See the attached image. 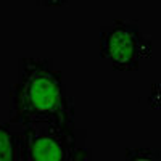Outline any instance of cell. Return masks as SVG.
I'll use <instances>...</instances> for the list:
<instances>
[{
    "label": "cell",
    "instance_id": "cell-1",
    "mask_svg": "<svg viewBox=\"0 0 161 161\" xmlns=\"http://www.w3.org/2000/svg\"><path fill=\"white\" fill-rule=\"evenodd\" d=\"M10 123L76 124L73 95L52 58L21 57L8 97Z\"/></svg>",
    "mask_w": 161,
    "mask_h": 161
},
{
    "label": "cell",
    "instance_id": "cell-2",
    "mask_svg": "<svg viewBox=\"0 0 161 161\" xmlns=\"http://www.w3.org/2000/svg\"><path fill=\"white\" fill-rule=\"evenodd\" d=\"M26 161H93L87 130L76 124H21Z\"/></svg>",
    "mask_w": 161,
    "mask_h": 161
},
{
    "label": "cell",
    "instance_id": "cell-3",
    "mask_svg": "<svg viewBox=\"0 0 161 161\" xmlns=\"http://www.w3.org/2000/svg\"><path fill=\"white\" fill-rule=\"evenodd\" d=\"M98 52L111 64V69L132 73L152 57L153 40L140 29L139 21L114 19L100 29Z\"/></svg>",
    "mask_w": 161,
    "mask_h": 161
},
{
    "label": "cell",
    "instance_id": "cell-4",
    "mask_svg": "<svg viewBox=\"0 0 161 161\" xmlns=\"http://www.w3.org/2000/svg\"><path fill=\"white\" fill-rule=\"evenodd\" d=\"M0 161H26L21 124L0 123Z\"/></svg>",
    "mask_w": 161,
    "mask_h": 161
},
{
    "label": "cell",
    "instance_id": "cell-5",
    "mask_svg": "<svg viewBox=\"0 0 161 161\" xmlns=\"http://www.w3.org/2000/svg\"><path fill=\"white\" fill-rule=\"evenodd\" d=\"M121 161H161L158 148L153 147H137V148H126Z\"/></svg>",
    "mask_w": 161,
    "mask_h": 161
},
{
    "label": "cell",
    "instance_id": "cell-6",
    "mask_svg": "<svg viewBox=\"0 0 161 161\" xmlns=\"http://www.w3.org/2000/svg\"><path fill=\"white\" fill-rule=\"evenodd\" d=\"M28 2L37 7H47V8H58L68 3V0H28Z\"/></svg>",
    "mask_w": 161,
    "mask_h": 161
}]
</instances>
